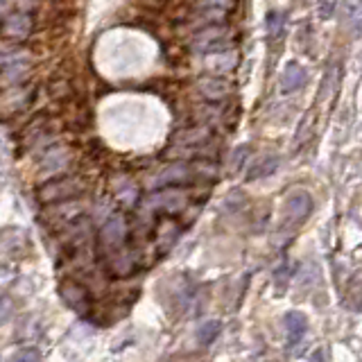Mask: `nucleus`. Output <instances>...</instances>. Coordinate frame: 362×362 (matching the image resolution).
<instances>
[{
  "label": "nucleus",
  "mask_w": 362,
  "mask_h": 362,
  "mask_svg": "<svg viewBox=\"0 0 362 362\" xmlns=\"http://www.w3.org/2000/svg\"><path fill=\"white\" fill-rule=\"evenodd\" d=\"M213 177L215 175V168L211 163H173V165H165L163 170H158V173L152 177V184L158 186V188H165V186H184V184H190L195 177Z\"/></svg>",
  "instance_id": "f257e3e1"
},
{
  "label": "nucleus",
  "mask_w": 362,
  "mask_h": 362,
  "mask_svg": "<svg viewBox=\"0 0 362 362\" xmlns=\"http://www.w3.org/2000/svg\"><path fill=\"white\" fill-rule=\"evenodd\" d=\"M84 190H86V184L79 177H59V179L45 181L37 190V197L41 204H62V202L84 195Z\"/></svg>",
  "instance_id": "f03ea898"
},
{
  "label": "nucleus",
  "mask_w": 362,
  "mask_h": 362,
  "mask_svg": "<svg viewBox=\"0 0 362 362\" xmlns=\"http://www.w3.org/2000/svg\"><path fill=\"white\" fill-rule=\"evenodd\" d=\"M30 73V57L25 50H21L18 45L14 50L5 48L3 52V82L5 86L9 84H18L23 77Z\"/></svg>",
  "instance_id": "7ed1b4c3"
},
{
  "label": "nucleus",
  "mask_w": 362,
  "mask_h": 362,
  "mask_svg": "<svg viewBox=\"0 0 362 362\" xmlns=\"http://www.w3.org/2000/svg\"><path fill=\"white\" fill-rule=\"evenodd\" d=\"M124 240H127V222H124L120 215H113L100 231V238H98L100 249L105 254H111V252H116V249L124 247Z\"/></svg>",
  "instance_id": "20e7f679"
},
{
  "label": "nucleus",
  "mask_w": 362,
  "mask_h": 362,
  "mask_svg": "<svg viewBox=\"0 0 362 362\" xmlns=\"http://www.w3.org/2000/svg\"><path fill=\"white\" fill-rule=\"evenodd\" d=\"M231 37V30L226 25H211V28H204L195 39H192V50L195 52H215V50H222L226 43H229Z\"/></svg>",
  "instance_id": "39448f33"
},
{
  "label": "nucleus",
  "mask_w": 362,
  "mask_h": 362,
  "mask_svg": "<svg viewBox=\"0 0 362 362\" xmlns=\"http://www.w3.org/2000/svg\"><path fill=\"white\" fill-rule=\"evenodd\" d=\"M310 213H313V197L305 190H294L283 202V218L288 222L301 224L303 220H308Z\"/></svg>",
  "instance_id": "423d86ee"
},
{
  "label": "nucleus",
  "mask_w": 362,
  "mask_h": 362,
  "mask_svg": "<svg viewBox=\"0 0 362 362\" xmlns=\"http://www.w3.org/2000/svg\"><path fill=\"white\" fill-rule=\"evenodd\" d=\"M186 204V192H181L173 186H165L163 190L154 192V195L147 197L145 202V209L150 211H165V213H175L181 211Z\"/></svg>",
  "instance_id": "0eeeda50"
},
{
  "label": "nucleus",
  "mask_w": 362,
  "mask_h": 362,
  "mask_svg": "<svg viewBox=\"0 0 362 362\" xmlns=\"http://www.w3.org/2000/svg\"><path fill=\"white\" fill-rule=\"evenodd\" d=\"M59 294H62V301L68 305V308H73L75 313H88V310H90L88 290H86L79 281H75V279H66V281H62Z\"/></svg>",
  "instance_id": "6e6552de"
},
{
  "label": "nucleus",
  "mask_w": 362,
  "mask_h": 362,
  "mask_svg": "<svg viewBox=\"0 0 362 362\" xmlns=\"http://www.w3.org/2000/svg\"><path fill=\"white\" fill-rule=\"evenodd\" d=\"M32 32V16L25 11H5L3 14V37L9 41H23Z\"/></svg>",
  "instance_id": "1a4fd4ad"
},
{
  "label": "nucleus",
  "mask_w": 362,
  "mask_h": 362,
  "mask_svg": "<svg viewBox=\"0 0 362 362\" xmlns=\"http://www.w3.org/2000/svg\"><path fill=\"white\" fill-rule=\"evenodd\" d=\"M109 256V269L113 272L116 276H129L132 272L136 269V256L129 249H116V252L107 254Z\"/></svg>",
  "instance_id": "9d476101"
},
{
  "label": "nucleus",
  "mask_w": 362,
  "mask_h": 362,
  "mask_svg": "<svg viewBox=\"0 0 362 362\" xmlns=\"http://www.w3.org/2000/svg\"><path fill=\"white\" fill-rule=\"evenodd\" d=\"M197 88H199V93L211 102H220L231 93V84L224 82L220 77H204L199 79Z\"/></svg>",
  "instance_id": "9b49d317"
},
{
  "label": "nucleus",
  "mask_w": 362,
  "mask_h": 362,
  "mask_svg": "<svg viewBox=\"0 0 362 362\" xmlns=\"http://www.w3.org/2000/svg\"><path fill=\"white\" fill-rule=\"evenodd\" d=\"M305 84V68L297 62L288 64L281 73V90L283 93H294Z\"/></svg>",
  "instance_id": "f8f14e48"
},
{
  "label": "nucleus",
  "mask_w": 362,
  "mask_h": 362,
  "mask_svg": "<svg viewBox=\"0 0 362 362\" xmlns=\"http://www.w3.org/2000/svg\"><path fill=\"white\" fill-rule=\"evenodd\" d=\"M286 333H288V342L290 346L299 344L303 335L308 333V320H305V315L299 313V310H290L286 315Z\"/></svg>",
  "instance_id": "ddd939ff"
},
{
  "label": "nucleus",
  "mask_w": 362,
  "mask_h": 362,
  "mask_svg": "<svg viewBox=\"0 0 362 362\" xmlns=\"http://www.w3.org/2000/svg\"><path fill=\"white\" fill-rule=\"evenodd\" d=\"M235 7V0H202L199 14L206 21H220L226 14H231Z\"/></svg>",
  "instance_id": "4468645a"
},
{
  "label": "nucleus",
  "mask_w": 362,
  "mask_h": 362,
  "mask_svg": "<svg viewBox=\"0 0 362 362\" xmlns=\"http://www.w3.org/2000/svg\"><path fill=\"white\" fill-rule=\"evenodd\" d=\"M279 168V156H272V154H265L254 161V165L249 168L247 173V181H256V179H263V177H269L272 173H276Z\"/></svg>",
  "instance_id": "2eb2a0df"
},
{
  "label": "nucleus",
  "mask_w": 362,
  "mask_h": 362,
  "mask_svg": "<svg viewBox=\"0 0 362 362\" xmlns=\"http://www.w3.org/2000/svg\"><path fill=\"white\" fill-rule=\"evenodd\" d=\"M45 129H48V116H43V113H41V116H37V118H34L30 124H28V127L25 129H23V134H21V143L23 145H37V141H39V136L45 132Z\"/></svg>",
  "instance_id": "dca6fc26"
},
{
  "label": "nucleus",
  "mask_w": 362,
  "mask_h": 362,
  "mask_svg": "<svg viewBox=\"0 0 362 362\" xmlns=\"http://www.w3.org/2000/svg\"><path fill=\"white\" fill-rule=\"evenodd\" d=\"M218 335H220V322H218V320L204 322V324L199 326V331H197V342L206 346V344H211Z\"/></svg>",
  "instance_id": "f3484780"
},
{
  "label": "nucleus",
  "mask_w": 362,
  "mask_h": 362,
  "mask_svg": "<svg viewBox=\"0 0 362 362\" xmlns=\"http://www.w3.org/2000/svg\"><path fill=\"white\" fill-rule=\"evenodd\" d=\"M283 25H286V16L281 11H269L267 14V37L272 41H276L283 32Z\"/></svg>",
  "instance_id": "a211bd4d"
},
{
  "label": "nucleus",
  "mask_w": 362,
  "mask_h": 362,
  "mask_svg": "<svg viewBox=\"0 0 362 362\" xmlns=\"http://www.w3.org/2000/svg\"><path fill=\"white\" fill-rule=\"evenodd\" d=\"M349 303L356 310H362V272H358L349 283Z\"/></svg>",
  "instance_id": "6ab92c4d"
},
{
  "label": "nucleus",
  "mask_w": 362,
  "mask_h": 362,
  "mask_svg": "<svg viewBox=\"0 0 362 362\" xmlns=\"http://www.w3.org/2000/svg\"><path fill=\"white\" fill-rule=\"evenodd\" d=\"M66 161H68V152L64 150V147H54V150H50L48 154H45V158H43V168H45V170L64 168Z\"/></svg>",
  "instance_id": "aec40b11"
},
{
  "label": "nucleus",
  "mask_w": 362,
  "mask_h": 362,
  "mask_svg": "<svg viewBox=\"0 0 362 362\" xmlns=\"http://www.w3.org/2000/svg\"><path fill=\"white\" fill-rule=\"evenodd\" d=\"M351 30L356 37H362V0H358V5L351 11Z\"/></svg>",
  "instance_id": "412c9836"
},
{
  "label": "nucleus",
  "mask_w": 362,
  "mask_h": 362,
  "mask_svg": "<svg viewBox=\"0 0 362 362\" xmlns=\"http://www.w3.org/2000/svg\"><path fill=\"white\" fill-rule=\"evenodd\" d=\"M252 154V150H249V145H240V147H235V152H233V158H231V168L233 170H240L245 165V158Z\"/></svg>",
  "instance_id": "4be33fe9"
},
{
  "label": "nucleus",
  "mask_w": 362,
  "mask_h": 362,
  "mask_svg": "<svg viewBox=\"0 0 362 362\" xmlns=\"http://www.w3.org/2000/svg\"><path fill=\"white\" fill-rule=\"evenodd\" d=\"M39 351H32V354H28V351H18V354L11 356V360H39Z\"/></svg>",
  "instance_id": "5701e85b"
},
{
  "label": "nucleus",
  "mask_w": 362,
  "mask_h": 362,
  "mask_svg": "<svg viewBox=\"0 0 362 362\" xmlns=\"http://www.w3.org/2000/svg\"><path fill=\"white\" fill-rule=\"evenodd\" d=\"M303 3H313V0H303Z\"/></svg>",
  "instance_id": "b1692460"
}]
</instances>
